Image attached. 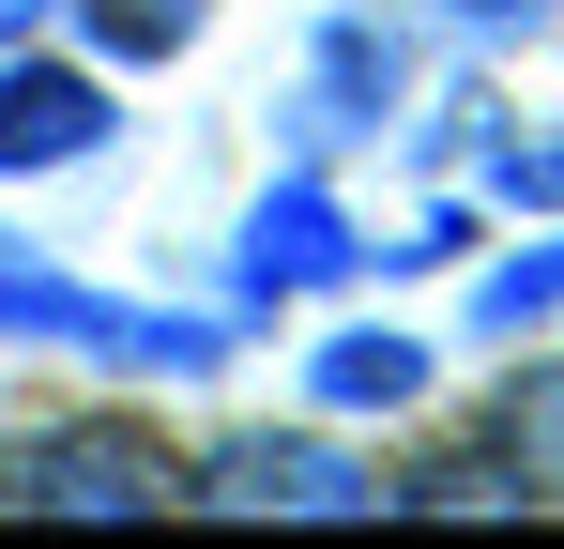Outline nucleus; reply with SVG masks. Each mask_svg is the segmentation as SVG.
Returning a JSON list of instances; mask_svg holds the SVG:
<instances>
[{"mask_svg":"<svg viewBox=\"0 0 564 549\" xmlns=\"http://www.w3.org/2000/svg\"><path fill=\"white\" fill-rule=\"evenodd\" d=\"M0 504H31V519H153V504H184V458L153 428H31V443H0Z\"/></svg>","mask_w":564,"mask_h":549,"instance_id":"nucleus-1","label":"nucleus"},{"mask_svg":"<svg viewBox=\"0 0 564 549\" xmlns=\"http://www.w3.org/2000/svg\"><path fill=\"white\" fill-rule=\"evenodd\" d=\"M0 336H62V352H122V366H214V352H229L214 321H153V305L62 290L31 245H0Z\"/></svg>","mask_w":564,"mask_h":549,"instance_id":"nucleus-2","label":"nucleus"},{"mask_svg":"<svg viewBox=\"0 0 564 549\" xmlns=\"http://www.w3.org/2000/svg\"><path fill=\"white\" fill-rule=\"evenodd\" d=\"M184 504H229V519H351V504H381V488L336 443H229L214 488H184Z\"/></svg>","mask_w":564,"mask_h":549,"instance_id":"nucleus-3","label":"nucleus"},{"mask_svg":"<svg viewBox=\"0 0 564 549\" xmlns=\"http://www.w3.org/2000/svg\"><path fill=\"white\" fill-rule=\"evenodd\" d=\"M107 153V92L62 62H0V169H77Z\"/></svg>","mask_w":564,"mask_h":549,"instance_id":"nucleus-4","label":"nucleus"},{"mask_svg":"<svg viewBox=\"0 0 564 549\" xmlns=\"http://www.w3.org/2000/svg\"><path fill=\"white\" fill-rule=\"evenodd\" d=\"M351 214L321 198V183H275L260 214H245V290H321V274H351Z\"/></svg>","mask_w":564,"mask_h":549,"instance_id":"nucleus-5","label":"nucleus"},{"mask_svg":"<svg viewBox=\"0 0 564 549\" xmlns=\"http://www.w3.org/2000/svg\"><path fill=\"white\" fill-rule=\"evenodd\" d=\"M427 397V352L412 336H336L321 352V412H412Z\"/></svg>","mask_w":564,"mask_h":549,"instance_id":"nucleus-6","label":"nucleus"},{"mask_svg":"<svg viewBox=\"0 0 564 549\" xmlns=\"http://www.w3.org/2000/svg\"><path fill=\"white\" fill-rule=\"evenodd\" d=\"M367 107H397V62H381L367 15H336V31H321V138H351Z\"/></svg>","mask_w":564,"mask_h":549,"instance_id":"nucleus-7","label":"nucleus"},{"mask_svg":"<svg viewBox=\"0 0 564 549\" xmlns=\"http://www.w3.org/2000/svg\"><path fill=\"white\" fill-rule=\"evenodd\" d=\"M473 321H488V336H519V321H564V245H534V260H503L488 290H473Z\"/></svg>","mask_w":564,"mask_h":549,"instance_id":"nucleus-8","label":"nucleus"},{"mask_svg":"<svg viewBox=\"0 0 564 549\" xmlns=\"http://www.w3.org/2000/svg\"><path fill=\"white\" fill-rule=\"evenodd\" d=\"M93 31L122 62H169V46H198V0H93Z\"/></svg>","mask_w":564,"mask_h":549,"instance_id":"nucleus-9","label":"nucleus"},{"mask_svg":"<svg viewBox=\"0 0 564 549\" xmlns=\"http://www.w3.org/2000/svg\"><path fill=\"white\" fill-rule=\"evenodd\" d=\"M503 443H519V488H564V366L503 412Z\"/></svg>","mask_w":564,"mask_h":549,"instance_id":"nucleus-10","label":"nucleus"},{"mask_svg":"<svg viewBox=\"0 0 564 549\" xmlns=\"http://www.w3.org/2000/svg\"><path fill=\"white\" fill-rule=\"evenodd\" d=\"M503 198H534V214H550V198H564V138H550V153H503Z\"/></svg>","mask_w":564,"mask_h":549,"instance_id":"nucleus-11","label":"nucleus"},{"mask_svg":"<svg viewBox=\"0 0 564 549\" xmlns=\"http://www.w3.org/2000/svg\"><path fill=\"white\" fill-rule=\"evenodd\" d=\"M473 31H534V15H550V0H458Z\"/></svg>","mask_w":564,"mask_h":549,"instance_id":"nucleus-12","label":"nucleus"},{"mask_svg":"<svg viewBox=\"0 0 564 549\" xmlns=\"http://www.w3.org/2000/svg\"><path fill=\"white\" fill-rule=\"evenodd\" d=\"M15 15H46V0H0V31H15Z\"/></svg>","mask_w":564,"mask_h":549,"instance_id":"nucleus-13","label":"nucleus"}]
</instances>
